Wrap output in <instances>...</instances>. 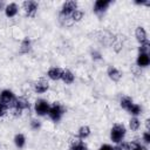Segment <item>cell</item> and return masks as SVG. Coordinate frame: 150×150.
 <instances>
[{
  "instance_id": "cell-1",
  "label": "cell",
  "mask_w": 150,
  "mask_h": 150,
  "mask_svg": "<svg viewBox=\"0 0 150 150\" xmlns=\"http://www.w3.org/2000/svg\"><path fill=\"white\" fill-rule=\"evenodd\" d=\"M26 109H29V102L26 97H16L14 103L11 105V111L15 117L20 116L22 111Z\"/></svg>"
},
{
  "instance_id": "cell-2",
  "label": "cell",
  "mask_w": 150,
  "mask_h": 150,
  "mask_svg": "<svg viewBox=\"0 0 150 150\" xmlns=\"http://www.w3.org/2000/svg\"><path fill=\"white\" fill-rule=\"evenodd\" d=\"M66 112V108L59 103V102H54L50 108H49V111H48V116L50 117L52 121L54 122H59L61 120V117L63 116V114Z\"/></svg>"
},
{
  "instance_id": "cell-3",
  "label": "cell",
  "mask_w": 150,
  "mask_h": 150,
  "mask_svg": "<svg viewBox=\"0 0 150 150\" xmlns=\"http://www.w3.org/2000/svg\"><path fill=\"white\" fill-rule=\"evenodd\" d=\"M125 132H127V130L123 124H115L110 130V139L117 144L123 141Z\"/></svg>"
},
{
  "instance_id": "cell-4",
  "label": "cell",
  "mask_w": 150,
  "mask_h": 150,
  "mask_svg": "<svg viewBox=\"0 0 150 150\" xmlns=\"http://www.w3.org/2000/svg\"><path fill=\"white\" fill-rule=\"evenodd\" d=\"M49 108H50V104L48 103V101H46V100H43V98L36 100L35 105H34L35 112H36L39 116H45V115H47L48 111H49Z\"/></svg>"
},
{
  "instance_id": "cell-5",
  "label": "cell",
  "mask_w": 150,
  "mask_h": 150,
  "mask_svg": "<svg viewBox=\"0 0 150 150\" xmlns=\"http://www.w3.org/2000/svg\"><path fill=\"white\" fill-rule=\"evenodd\" d=\"M22 7H23L25 13H26L27 16L34 18L35 14H36V11L39 8V4L36 1H33V0H27V1L22 2Z\"/></svg>"
},
{
  "instance_id": "cell-6",
  "label": "cell",
  "mask_w": 150,
  "mask_h": 150,
  "mask_svg": "<svg viewBox=\"0 0 150 150\" xmlns=\"http://www.w3.org/2000/svg\"><path fill=\"white\" fill-rule=\"evenodd\" d=\"M15 98H16V97L14 96L13 91H11V90H8V89L2 90L1 94H0V102H1L4 105H6L7 108H11V105L14 103Z\"/></svg>"
},
{
  "instance_id": "cell-7",
  "label": "cell",
  "mask_w": 150,
  "mask_h": 150,
  "mask_svg": "<svg viewBox=\"0 0 150 150\" xmlns=\"http://www.w3.org/2000/svg\"><path fill=\"white\" fill-rule=\"evenodd\" d=\"M49 89V83L45 79H40L34 83V91L38 94H43Z\"/></svg>"
},
{
  "instance_id": "cell-8",
  "label": "cell",
  "mask_w": 150,
  "mask_h": 150,
  "mask_svg": "<svg viewBox=\"0 0 150 150\" xmlns=\"http://www.w3.org/2000/svg\"><path fill=\"white\" fill-rule=\"evenodd\" d=\"M110 5V1L109 0H97L95 4H94V12L98 15L103 14L105 12V9L108 8V6Z\"/></svg>"
},
{
  "instance_id": "cell-9",
  "label": "cell",
  "mask_w": 150,
  "mask_h": 150,
  "mask_svg": "<svg viewBox=\"0 0 150 150\" xmlns=\"http://www.w3.org/2000/svg\"><path fill=\"white\" fill-rule=\"evenodd\" d=\"M75 9H77V4L74 0H69V1L63 2L62 8H61V13L67 14V15H70Z\"/></svg>"
},
{
  "instance_id": "cell-10",
  "label": "cell",
  "mask_w": 150,
  "mask_h": 150,
  "mask_svg": "<svg viewBox=\"0 0 150 150\" xmlns=\"http://www.w3.org/2000/svg\"><path fill=\"white\" fill-rule=\"evenodd\" d=\"M107 74H108V76H109V79L112 80V81H115V82L120 81L121 77H122V73H121L116 67H114V66H110V67L108 68Z\"/></svg>"
},
{
  "instance_id": "cell-11",
  "label": "cell",
  "mask_w": 150,
  "mask_h": 150,
  "mask_svg": "<svg viewBox=\"0 0 150 150\" xmlns=\"http://www.w3.org/2000/svg\"><path fill=\"white\" fill-rule=\"evenodd\" d=\"M62 73H63V69L57 68V67H52V68L48 70L47 75H48L49 79H52V80H54V81H57V80L61 79Z\"/></svg>"
},
{
  "instance_id": "cell-12",
  "label": "cell",
  "mask_w": 150,
  "mask_h": 150,
  "mask_svg": "<svg viewBox=\"0 0 150 150\" xmlns=\"http://www.w3.org/2000/svg\"><path fill=\"white\" fill-rule=\"evenodd\" d=\"M135 36H136V40L139 42V43H143L145 41H148V36H146V32L143 27H137L136 30H135Z\"/></svg>"
},
{
  "instance_id": "cell-13",
  "label": "cell",
  "mask_w": 150,
  "mask_h": 150,
  "mask_svg": "<svg viewBox=\"0 0 150 150\" xmlns=\"http://www.w3.org/2000/svg\"><path fill=\"white\" fill-rule=\"evenodd\" d=\"M32 49V41L28 39V38H25L22 41H21V45H20V48H19V52L20 54H28Z\"/></svg>"
},
{
  "instance_id": "cell-14",
  "label": "cell",
  "mask_w": 150,
  "mask_h": 150,
  "mask_svg": "<svg viewBox=\"0 0 150 150\" xmlns=\"http://www.w3.org/2000/svg\"><path fill=\"white\" fill-rule=\"evenodd\" d=\"M150 63V57L149 54H138V57L136 60V66H138L139 68L142 67H146Z\"/></svg>"
},
{
  "instance_id": "cell-15",
  "label": "cell",
  "mask_w": 150,
  "mask_h": 150,
  "mask_svg": "<svg viewBox=\"0 0 150 150\" xmlns=\"http://www.w3.org/2000/svg\"><path fill=\"white\" fill-rule=\"evenodd\" d=\"M59 21H60V23H61L62 26H64V27H70V26L74 23V21H73V19H71L70 15L63 14V13H61V12H60V14H59Z\"/></svg>"
},
{
  "instance_id": "cell-16",
  "label": "cell",
  "mask_w": 150,
  "mask_h": 150,
  "mask_svg": "<svg viewBox=\"0 0 150 150\" xmlns=\"http://www.w3.org/2000/svg\"><path fill=\"white\" fill-rule=\"evenodd\" d=\"M18 9H19V8H18V5H16L15 2H12V4H8V5L6 6L5 13H6V15H7L8 18H13V16L16 15Z\"/></svg>"
},
{
  "instance_id": "cell-17",
  "label": "cell",
  "mask_w": 150,
  "mask_h": 150,
  "mask_svg": "<svg viewBox=\"0 0 150 150\" xmlns=\"http://www.w3.org/2000/svg\"><path fill=\"white\" fill-rule=\"evenodd\" d=\"M61 80H62V81H63L66 84H70V83H73V82H74L75 76H74V74H73L70 70L64 69V70H63V73H62Z\"/></svg>"
},
{
  "instance_id": "cell-18",
  "label": "cell",
  "mask_w": 150,
  "mask_h": 150,
  "mask_svg": "<svg viewBox=\"0 0 150 150\" xmlns=\"http://www.w3.org/2000/svg\"><path fill=\"white\" fill-rule=\"evenodd\" d=\"M90 135V128L88 125H82L79 130H77V137L80 139H84Z\"/></svg>"
},
{
  "instance_id": "cell-19",
  "label": "cell",
  "mask_w": 150,
  "mask_h": 150,
  "mask_svg": "<svg viewBox=\"0 0 150 150\" xmlns=\"http://www.w3.org/2000/svg\"><path fill=\"white\" fill-rule=\"evenodd\" d=\"M69 150H88V146H87V144L84 142L79 139V141H75V142H73L70 144Z\"/></svg>"
},
{
  "instance_id": "cell-20",
  "label": "cell",
  "mask_w": 150,
  "mask_h": 150,
  "mask_svg": "<svg viewBox=\"0 0 150 150\" xmlns=\"http://www.w3.org/2000/svg\"><path fill=\"white\" fill-rule=\"evenodd\" d=\"M120 104H121V107L124 109V110H129V108L134 104V101H132V98L131 97H129V96H124V97H122L121 98V102H120Z\"/></svg>"
},
{
  "instance_id": "cell-21",
  "label": "cell",
  "mask_w": 150,
  "mask_h": 150,
  "mask_svg": "<svg viewBox=\"0 0 150 150\" xmlns=\"http://www.w3.org/2000/svg\"><path fill=\"white\" fill-rule=\"evenodd\" d=\"M25 143H26V138H25V136L22 134H16L14 136V144L16 145V148H19V149L23 148Z\"/></svg>"
},
{
  "instance_id": "cell-22",
  "label": "cell",
  "mask_w": 150,
  "mask_h": 150,
  "mask_svg": "<svg viewBox=\"0 0 150 150\" xmlns=\"http://www.w3.org/2000/svg\"><path fill=\"white\" fill-rule=\"evenodd\" d=\"M128 150H148L146 146L142 145L138 141H131L128 142Z\"/></svg>"
},
{
  "instance_id": "cell-23",
  "label": "cell",
  "mask_w": 150,
  "mask_h": 150,
  "mask_svg": "<svg viewBox=\"0 0 150 150\" xmlns=\"http://www.w3.org/2000/svg\"><path fill=\"white\" fill-rule=\"evenodd\" d=\"M149 50H150V43H149V41H145L143 43H139L138 54H149Z\"/></svg>"
},
{
  "instance_id": "cell-24",
  "label": "cell",
  "mask_w": 150,
  "mask_h": 150,
  "mask_svg": "<svg viewBox=\"0 0 150 150\" xmlns=\"http://www.w3.org/2000/svg\"><path fill=\"white\" fill-rule=\"evenodd\" d=\"M131 115H134L135 117L137 116V115H139L141 112H142V107L139 105V104H136V103H134L130 108H129V110H128Z\"/></svg>"
},
{
  "instance_id": "cell-25",
  "label": "cell",
  "mask_w": 150,
  "mask_h": 150,
  "mask_svg": "<svg viewBox=\"0 0 150 150\" xmlns=\"http://www.w3.org/2000/svg\"><path fill=\"white\" fill-rule=\"evenodd\" d=\"M139 125H141V122H139V120H138L137 117H132V118L129 121V128H130L132 131L138 130Z\"/></svg>"
},
{
  "instance_id": "cell-26",
  "label": "cell",
  "mask_w": 150,
  "mask_h": 150,
  "mask_svg": "<svg viewBox=\"0 0 150 150\" xmlns=\"http://www.w3.org/2000/svg\"><path fill=\"white\" fill-rule=\"evenodd\" d=\"M70 16H71V19H73L74 22H75V21H80V20L83 18V12L80 11V9H75V11L70 14Z\"/></svg>"
},
{
  "instance_id": "cell-27",
  "label": "cell",
  "mask_w": 150,
  "mask_h": 150,
  "mask_svg": "<svg viewBox=\"0 0 150 150\" xmlns=\"http://www.w3.org/2000/svg\"><path fill=\"white\" fill-rule=\"evenodd\" d=\"M112 150H128V142H120L115 146H112Z\"/></svg>"
},
{
  "instance_id": "cell-28",
  "label": "cell",
  "mask_w": 150,
  "mask_h": 150,
  "mask_svg": "<svg viewBox=\"0 0 150 150\" xmlns=\"http://www.w3.org/2000/svg\"><path fill=\"white\" fill-rule=\"evenodd\" d=\"M30 128H32L33 130H39V129L41 128V122H40L39 120L33 118V120L30 121Z\"/></svg>"
},
{
  "instance_id": "cell-29",
  "label": "cell",
  "mask_w": 150,
  "mask_h": 150,
  "mask_svg": "<svg viewBox=\"0 0 150 150\" xmlns=\"http://www.w3.org/2000/svg\"><path fill=\"white\" fill-rule=\"evenodd\" d=\"M7 107L6 105H4L1 102H0V117H2V116H5L6 115V112H7Z\"/></svg>"
},
{
  "instance_id": "cell-30",
  "label": "cell",
  "mask_w": 150,
  "mask_h": 150,
  "mask_svg": "<svg viewBox=\"0 0 150 150\" xmlns=\"http://www.w3.org/2000/svg\"><path fill=\"white\" fill-rule=\"evenodd\" d=\"M143 141H144L146 144L150 143V134H149V131H144V132H143Z\"/></svg>"
},
{
  "instance_id": "cell-31",
  "label": "cell",
  "mask_w": 150,
  "mask_h": 150,
  "mask_svg": "<svg viewBox=\"0 0 150 150\" xmlns=\"http://www.w3.org/2000/svg\"><path fill=\"white\" fill-rule=\"evenodd\" d=\"M98 150H112V146L111 145H109V144H103V145H101L100 146V149Z\"/></svg>"
},
{
  "instance_id": "cell-32",
  "label": "cell",
  "mask_w": 150,
  "mask_h": 150,
  "mask_svg": "<svg viewBox=\"0 0 150 150\" xmlns=\"http://www.w3.org/2000/svg\"><path fill=\"white\" fill-rule=\"evenodd\" d=\"M91 55H93V59H94V60H98V59H101V54L97 53V52H93Z\"/></svg>"
},
{
  "instance_id": "cell-33",
  "label": "cell",
  "mask_w": 150,
  "mask_h": 150,
  "mask_svg": "<svg viewBox=\"0 0 150 150\" xmlns=\"http://www.w3.org/2000/svg\"><path fill=\"white\" fill-rule=\"evenodd\" d=\"M2 8H4V2H2V1H0V11H1Z\"/></svg>"
}]
</instances>
